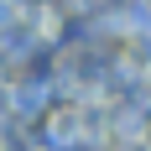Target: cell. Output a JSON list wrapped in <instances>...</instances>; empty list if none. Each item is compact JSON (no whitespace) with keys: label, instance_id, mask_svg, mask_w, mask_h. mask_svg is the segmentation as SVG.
I'll return each mask as SVG.
<instances>
[]
</instances>
